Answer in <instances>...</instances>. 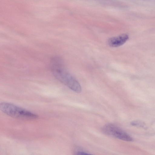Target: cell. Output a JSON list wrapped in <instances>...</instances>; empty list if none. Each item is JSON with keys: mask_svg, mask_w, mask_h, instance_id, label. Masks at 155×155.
Returning <instances> with one entry per match:
<instances>
[{"mask_svg": "<svg viewBox=\"0 0 155 155\" xmlns=\"http://www.w3.org/2000/svg\"><path fill=\"white\" fill-rule=\"evenodd\" d=\"M61 59L53 57L51 62V71L54 76L59 81L77 93L81 91L79 83L65 69Z\"/></svg>", "mask_w": 155, "mask_h": 155, "instance_id": "1", "label": "cell"}, {"mask_svg": "<svg viewBox=\"0 0 155 155\" xmlns=\"http://www.w3.org/2000/svg\"><path fill=\"white\" fill-rule=\"evenodd\" d=\"M0 109L5 114L15 118L31 119L37 118L38 117L31 112L10 103H1Z\"/></svg>", "mask_w": 155, "mask_h": 155, "instance_id": "2", "label": "cell"}, {"mask_svg": "<svg viewBox=\"0 0 155 155\" xmlns=\"http://www.w3.org/2000/svg\"><path fill=\"white\" fill-rule=\"evenodd\" d=\"M102 131L107 135L124 141H131L133 140L130 135L117 126L112 124L106 125L102 128Z\"/></svg>", "mask_w": 155, "mask_h": 155, "instance_id": "3", "label": "cell"}, {"mask_svg": "<svg viewBox=\"0 0 155 155\" xmlns=\"http://www.w3.org/2000/svg\"><path fill=\"white\" fill-rule=\"evenodd\" d=\"M128 35L125 34L110 38L108 41L109 45L111 47H117L124 44L128 40Z\"/></svg>", "mask_w": 155, "mask_h": 155, "instance_id": "4", "label": "cell"}]
</instances>
